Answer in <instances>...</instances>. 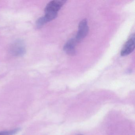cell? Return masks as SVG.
Listing matches in <instances>:
<instances>
[{"mask_svg": "<svg viewBox=\"0 0 135 135\" xmlns=\"http://www.w3.org/2000/svg\"><path fill=\"white\" fill-rule=\"evenodd\" d=\"M64 0H55L50 1L45 8V15L42 17L46 23L56 18L58 12L66 3Z\"/></svg>", "mask_w": 135, "mask_h": 135, "instance_id": "1", "label": "cell"}, {"mask_svg": "<svg viewBox=\"0 0 135 135\" xmlns=\"http://www.w3.org/2000/svg\"><path fill=\"white\" fill-rule=\"evenodd\" d=\"M82 135V134H79V135Z\"/></svg>", "mask_w": 135, "mask_h": 135, "instance_id": "7", "label": "cell"}, {"mask_svg": "<svg viewBox=\"0 0 135 135\" xmlns=\"http://www.w3.org/2000/svg\"><path fill=\"white\" fill-rule=\"evenodd\" d=\"M135 34H132L129 37L122 48L120 52L121 56H128L133 52L135 49Z\"/></svg>", "mask_w": 135, "mask_h": 135, "instance_id": "3", "label": "cell"}, {"mask_svg": "<svg viewBox=\"0 0 135 135\" xmlns=\"http://www.w3.org/2000/svg\"><path fill=\"white\" fill-rule=\"evenodd\" d=\"M76 43L77 42L75 38H71L64 46V51L68 55L71 56H74L76 54Z\"/></svg>", "mask_w": 135, "mask_h": 135, "instance_id": "4", "label": "cell"}, {"mask_svg": "<svg viewBox=\"0 0 135 135\" xmlns=\"http://www.w3.org/2000/svg\"><path fill=\"white\" fill-rule=\"evenodd\" d=\"M21 130L20 128H17L9 131L0 132V135H14L18 132Z\"/></svg>", "mask_w": 135, "mask_h": 135, "instance_id": "6", "label": "cell"}, {"mask_svg": "<svg viewBox=\"0 0 135 135\" xmlns=\"http://www.w3.org/2000/svg\"><path fill=\"white\" fill-rule=\"evenodd\" d=\"M11 50L13 55L16 56H20L25 53V48L23 43L19 41H16L12 45Z\"/></svg>", "mask_w": 135, "mask_h": 135, "instance_id": "5", "label": "cell"}, {"mask_svg": "<svg viewBox=\"0 0 135 135\" xmlns=\"http://www.w3.org/2000/svg\"><path fill=\"white\" fill-rule=\"evenodd\" d=\"M89 31L87 20L86 19L80 21L79 25V29L75 39L77 42H80L87 36Z\"/></svg>", "mask_w": 135, "mask_h": 135, "instance_id": "2", "label": "cell"}]
</instances>
